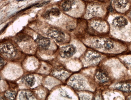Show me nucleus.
Returning a JSON list of instances; mask_svg holds the SVG:
<instances>
[{"label": "nucleus", "mask_w": 131, "mask_h": 100, "mask_svg": "<svg viewBox=\"0 0 131 100\" xmlns=\"http://www.w3.org/2000/svg\"><path fill=\"white\" fill-rule=\"evenodd\" d=\"M50 1H46V2H44L42 3H41V4H38V5L36 6V7H42L43 6H45V5H46L47 4H48V3H49Z\"/></svg>", "instance_id": "20"}, {"label": "nucleus", "mask_w": 131, "mask_h": 100, "mask_svg": "<svg viewBox=\"0 0 131 100\" xmlns=\"http://www.w3.org/2000/svg\"><path fill=\"white\" fill-rule=\"evenodd\" d=\"M49 10L50 15H52L53 16H56V17L59 16L61 14L60 10L57 8H52Z\"/></svg>", "instance_id": "17"}, {"label": "nucleus", "mask_w": 131, "mask_h": 100, "mask_svg": "<svg viewBox=\"0 0 131 100\" xmlns=\"http://www.w3.org/2000/svg\"><path fill=\"white\" fill-rule=\"evenodd\" d=\"M128 24L127 20L123 16L115 17L112 22V25L117 29H122Z\"/></svg>", "instance_id": "6"}, {"label": "nucleus", "mask_w": 131, "mask_h": 100, "mask_svg": "<svg viewBox=\"0 0 131 100\" xmlns=\"http://www.w3.org/2000/svg\"><path fill=\"white\" fill-rule=\"evenodd\" d=\"M115 88L122 91L130 93L131 92V84L127 83H117L114 86Z\"/></svg>", "instance_id": "8"}, {"label": "nucleus", "mask_w": 131, "mask_h": 100, "mask_svg": "<svg viewBox=\"0 0 131 100\" xmlns=\"http://www.w3.org/2000/svg\"><path fill=\"white\" fill-rule=\"evenodd\" d=\"M96 48L103 49L105 50H110L114 48V44L111 40L105 39H100L94 42Z\"/></svg>", "instance_id": "4"}, {"label": "nucleus", "mask_w": 131, "mask_h": 100, "mask_svg": "<svg viewBox=\"0 0 131 100\" xmlns=\"http://www.w3.org/2000/svg\"><path fill=\"white\" fill-rule=\"evenodd\" d=\"M75 0H66L62 5V7L63 10L65 12H68L72 8L75 3Z\"/></svg>", "instance_id": "12"}, {"label": "nucleus", "mask_w": 131, "mask_h": 100, "mask_svg": "<svg viewBox=\"0 0 131 100\" xmlns=\"http://www.w3.org/2000/svg\"><path fill=\"white\" fill-rule=\"evenodd\" d=\"M22 81L29 87H32L35 83V79L33 75H26L22 79Z\"/></svg>", "instance_id": "9"}, {"label": "nucleus", "mask_w": 131, "mask_h": 100, "mask_svg": "<svg viewBox=\"0 0 131 100\" xmlns=\"http://www.w3.org/2000/svg\"><path fill=\"white\" fill-rule=\"evenodd\" d=\"M5 97L9 100H14L16 96V93L13 91H7L5 94Z\"/></svg>", "instance_id": "16"}, {"label": "nucleus", "mask_w": 131, "mask_h": 100, "mask_svg": "<svg viewBox=\"0 0 131 100\" xmlns=\"http://www.w3.org/2000/svg\"><path fill=\"white\" fill-rule=\"evenodd\" d=\"M19 98L20 100H31L35 99V97L30 92L23 91L20 93Z\"/></svg>", "instance_id": "11"}, {"label": "nucleus", "mask_w": 131, "mask_h": 100, "mask_svg": "<svg viewBox=\"0 0 131 100\" xmlns=\"http://www.w3.org/2000/svg\"><path fill=\"white\" fill-rule=\"evenodd\" d=\"M50 10H48L45 13L43 16H44V18H46V19H49L50 18Z\"/></svg>", "instance_id": "19"}, {"label": "nucleus", "mask_w": 131, "mask_h": 100, "mask_svg": "<svg viewBox=\"0 0 131 100\" xmlns=\"http://www.w3.org/2000/svg\"><path fill=\"white\" fill-rule=\"evenodd\" d=\"M47 35L59 43L63 42L65 39V34L60 30L54 27H51L48 30Z\"/></svg>", "instance_id": "2"}, {"label": "nucleus", "mask_w": 131, "mask_h": 100, "mask_svg": "<svg viewBox=\"0 0 131 100\" xmlns=\"http://www.w3.org/2000/svg\"><path fill=\"white\" fill-rule=\"evenodd\" d=\"M35 41L38 46L40 48L44 50H47L49 47L50 44L49 39L40 35L37 36Z\"/></svg>", "instance_id": "5"}, {"label": "nucleus", "mask_w": 131, "mask_h": 100, "mask_svg": "<svg viewBox=\"0 0 131 100\" xmlns=\"http://www.w3.org/2000/svg\"><path fill=\"white\" fill-rule=\"evenodd\" d=\"M4 65V61L3 59L1 58V68H3Z\"/></svg>", "instance_id": "21"}, {"label": "nucleus", "mask_w": 131, "mask_h": 100, "mask_svg": "<svg viewBox=\"0 0 131 100\" xmlns=\"http://www.w3.org/2000/svg\"><path fill=\"white\" fill-rule=\"evenodd\" d=\"M1 52L5 56L10 58L15 57L17 53V51L14 46L9 43L1 46Z\"/></svg>", "instance_id": "1"}, {"label": "nucleus", "mask_w": 131, "mask_h": 100, "mask_svg": "<svg viewBox=\"0 0 131 100\" xmlns=\"http://www.w3.org/2000/svg\"><path fill=\"white\" fill-rule=\"evenodd\" d=\"M114 3L115 6L119 9H124L128 4V0H114Z\"/></svg>", "instance_id": "13"}, {"label": "nucleus", "mask_w": 131, "mask_h": 100, "mask_svg": "<svg viewBox=\"0 0 131 100\" xmlns=\"http://www.w3.org/2000/svg\"><path fill=\"white\" fill-rule=\"evenodd\" d=\"M130 15H131V10H130Z\"/></svg>", "instance_id": "24"}, {"label": "nucleus", "mask_w": 131, "mask_h": 100, "mask_svg": "<svg viewBox=\"0 0 131 100\" xmlns=\"http://www.w3.org/2000/svg\"><path fill=\"white\" fill-rule=\"evenodd\" d=\"M76 52V48L73 45H69L61 48L59 54L62 58H69L73 56Z\"/></svg>", "instance_id": "3"}, {"label": "nucleus", "mask_w": 131, "mask_h": 100, "mask_svg": "<svg viewBox=\"0 0 131 100\" xmlns=\"http://www.w3.org/2000/svg\"><path fill=\"white\" fill-rule=\"evenodd\" d=\"M8 25V24H7V25H6V26H5L4 27V28H3V29H2V30H1V33H2V32H3L4 31V30H5L6 29V28H7V27Z\"/></svg>", "instance_id": "22"}, {"label": "nucleus", "mask_w": 131, "mask_h": 100, "mask_svg": "<svg viewBox=\"0 0 131 100\" xmlns=\"http://www.w3.org/2000/svg\"><path fill=\"white\" fill-rule=\"evenodd\" d=\"M96 77L99 81L102 83L106 82L108 79L107 75L105 73L101 71H99L96 73Z\"/></svg>", "instance_id": "14"}, {"label": "nucleus", "mask_w": 131, "mask_h": 100, "mask_svg": "<svg viewBox=\"0 0 131 100\" xmlns=\"http://www.w3.org/2000/svg\"><path fill=\"white\" fill-rule=\"evenodd\" d=\"M71 85L75 88L81 89L84 88V82L82 78L78 77H73L70 80Z\"/></svg>", "instance_id": "7"}, {"label": "nucleus", "mask_w": 131, "mask_h": 100, "mask_svg": "<svg viewBox=\"0 0 131 100\" xmlns=\"http://www.w3.org/2000/svg\"><path fill=\"white\" fill-rule=\"evenodd\" d=\"M127 99H128V100H131V96H130L128 97V98H127Z\"/></svg>", "instance_id": "23"}, {"label": "nucleus", "mask_w": 131, "mask_h": 100, "mask_svg": "<svg viewBox=\"0 0 131 100\" xmlns=\"http://www.w3.org/2000/svg\"><path fill=\"white\" fill-rule=\"evenodd\" d=\"M30 37L28 35H20L17 38V40H21V41H25V40H27L29 39Z\"/></svg>", "instance_id": "18"}, {"label": "nucleus", "mask_w": 131, "mask_h": 100, "mask_svg": "<svg viewBox=\"0 0 131 100\" xmlns=\"http://www.w3.org/2000/svg\"><path fill=\"white\" fill-rule=\"evenodd\" d=\"M92 26L99 31H103L105 29V25L104 23L102 22H93L92 23Z\"/></svg>", "instance_id": "15"}, {"label": "nucleus", "mask_w": 131, "mask_h": 100, "mask_svg": "<svg viewBox=\"0 0 131 100\" xmlns=\"http://www.w3.org/2000/svg\"><path fill=\"white\" fill-rule=\"evenodd\" d=\"M86 58L90 62H97L96 61L100 60L101 59L100 55L94 52H88L85 55Z\"/></svg>", "instance_id": "10"}]
</instances>
